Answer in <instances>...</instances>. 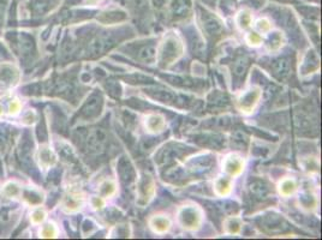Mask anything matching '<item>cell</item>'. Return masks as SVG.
<instances>
[{"label": "cell", "mask_w": 322, "mask_h": 240, "mask_svg": "<svg viewBox=\"0 0 322 240\" xmlns=\"http://www.w3.org/2000/svg\"><path fill=\"white\" fill-rule=\"evenodd\" d=\"M290 70H291V64L288 58H281L273 63V74L278 78H285L289 76Z\"/></svg>", "instance_id": "1"}, {"label": "cell", "mask_w": 322, "mask_h": 240, "mask_svg": "<svg viewBox=\"0 0 322 240\" xmlns=\"http://www.w3.org/2000/svg\"><path fill=\"white\" fill-rule=\"evenodd\" d=\"M281 190H283V192H284V193H286V195H289V193H291L292 191H294V184H292L291 182H286V183H284L283 188H281Z\"/></svg>", "instance_id": "6"}, {"label": "cell", "mask_w": 322, "mask_h": 240, "mask_svg": "<svg viewBox=\"0 0 322 240\" xmlns=\"http://www.w3.org/2000/svg\"><path fill=\"white\" fill-rule=\"evenodd\" d=\"M241 161H238L237 159H233V160H229L226 163V169L230 172V173L236 174L241 171Z\"/></svg>", "instance_id": "4"}, {"label": "cell", "mask_w": 322, "mask_h": 240, "mask_svg": "<svg viewBox=\"0 0 322 240\" xmlns=\"http://www.w3.org/2000/svg\"><path fill=\"white\" fill-rule=\"evenodd\" d=\"M250 190L255 196L265 197L269 192V186L266 184L265 182H261V180H255L253 184L250 185Z\"/></svg>", "instance_id": "3"}, {"label": "cell", "mask_w": 322, "mask_h": 240, "mask_svg": "<svg viewBox=\"0 0 322 240\" xmlns=\"http://www.w3.org/2000/svg\"><path fill=\"white\" fill-rule=\"evenodd\" d=\"M216 187H218V190H219V188H221L220 193H221V195H224V193H226L227 191L230 190V184H229V182H227V180L221 179V180H219L218 184H216Z\"/></svg>", "instance_id": "5"}, {"label": "cell", "mask_w": 322, "mask_h": 240, "mask_svg": "<svg viewBox=\"0 0 322 240\" xmlns=\"http://www.w3.org/2000/svg\"><path fill=\"white\" fill-rule=\"evenodd\" d=\"M249 63V58L246 55H241L236 59L235 61V66H233V72L237 77H243L245 75V71L248 70Z\"/></svg>", "instance_id": "2"}]
</instances>
